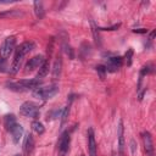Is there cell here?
Listing matches in <instances>:
<instances>
[{
    "label": "cell",
    "mask_w": 156,
    "mask_h": 156,
    "mask_svg": "<svg viewBox=\"0 0 156 156\" xmlns=\"http://www.w3.org/2000/svg\"><path fill=\"white\" fill-rule=\"evenodd\" d=\"M35 48V44L33 41H24L22 44L18 45V48L16 49V52H15V57H13V61L10 66V74H16L20 68L22 67V63H23V60L24 57Z\"/></svg>",
    "instance_id": "obj_1"
},
{
    "label": "cell",
    "mask_w": 156,
    "mask_h": 156,
    "mask_svg": "<svg viewBox=\"0 0 156 156\" xmlns=\"http://www.w3.org/2000/svg\"><path fill=\"white\" fill-rule=\"evenodd\" d=\"M40 85V80L33 78V79H22L20 82H11L7 83L6 87L13 91H27V90H34Z\"/></svg>",
    "instance_id": "obj_2"
},
{
    "label": "cell",
    "mask_w": 156,
    "mask_h": 156,
    "mask_svg": "<svg viewBox=\"0 0 156 156\" xmlns=\"http://www.w3.org/2000/svg\"><path fill=\"white\" fill-rule=\"evenodd\" d=\"M58 93V85L57 84H50L45 87H38L33 90V96L39 100H49L54 98Z\"/></svg>",
    "instance_id": "obj_3"
},
{
    "label": "cell",
    "mask_w": 156,
    "mask_h": 156,
    "mask_svg": "<svg viewBox=\"0 0 156 156\" xmlns=\"http://www.w3.org/2000/svg\"><path fill=\"white\" fill-rule=\"evenodd\" d=\"M20 113L24 117H29V118H38L39 115H40V111H39V107L30 102V101H26L21 105L20 107Z\"/></svg>",
    "instance_id": "obj_4"
},
{
    "label": "cell",
    "mask_w": 156,
    "mask_h": 156,
    "mask_svg": "<svg viewBox=\"0 0 156 156\" xmlns=\"http://www.w3.org/2000/svg\"><path fill=\"white\" fill-rule=\"evenodd\" d=\"M15 46H16V38L15 37H7L4 39L1 46H0V57L2 60L7 58L12 51L15 50Z\"/></svg>",
    "instance_id": "obj_5"
},
{
    "label": "cell",
    "mask_w": 156,
    "mask_h": 156,
    "mask_svg": "<svg viewBox=\"0 0 156 156\" xmlns=\"http://www.w3.org/2000/svg\"><path fill=\"white\" fill-rule=\"evenodd\" d=\"M45 58L43 55H37V56H33L32 58H29L27 61V63L24 65V72L28 73V72H32L37 68H39L43 63H44Z\"/></svg>",
    "instance_id": "obj_6"
},
{
    "label": "cell",
    "mask_w": 156,
    "mask_h": 156,
    "mask_svg": "<svg viewBox=\"0 0 156 156\" xmlns=\"http://www.w3.org/2000/svg\"><path fill=\"white\" fill-rule=\"evenodd\" d=\"M69 143H71V136H69V133L68 132H63L58 139V152H60V156H65L69 149Z\"/></svg>",
    "instance_id": "obj_7"
},
{
    "label": "cell",
    "mask_w": 156,
    "mask_h": 156,
    "mask_svg": "<svg viewBox=\"0 0 156 156\" xmlns=\"http://www.w3.org/2000/svg\"><path fill=\"white\" fill-rule=\"evenodd\" d=\"M143 144H144V150L146 152V156H155L152 138H151L150 132H147V130L143 132Z\"/></svg>",
    "instance_id": "obj_8"
},
{
    "label": "cell",
    "mask_w": 156,
    "mask_h": 156,
    "mask_svg": "<svg viewBox=\"0 0 156 156\" xmlns=\"http://www.w3.org/2000/svg\"><path fill=\"white\" fill-rule=\"evenodd\" d=\"M122 65H123V58L121 56H113L107 58L105 67H106V71L108 72H116L122 67Z\"/></svg>",
    "instance_id": "obj_9"
},
{
    "label": "cell",
    "mask_w": 156,
    "mask_h": 156,
    "mask_svg": "<svg viewBox=\"0 0 156 156\" xmlns=\"http://www.w3.org/2000/svg\"><path fill=\"white\" fill-rule=\"evenodd\" d=\"M117 136H118V154H119V156H124L126 143H124V127H123V121L122 119H119V123H118Z\"/></svg>",
    "instance_id": "obj_10"
},
{
    "label": "cell",
    "mask_w": 156,
    "mask_h": 156,
    "mask_svg": "<svg viewBox=\"0 0 156 156\" xmlns=\"http://www.w3.org/2000/svg\"><path fill=\"white\" fill-rule=\"evenodd\" d=\"M34 145H35V143H34L33 135L32 134H27L26 138H24V140H23V146H22L23 154L24 155H30L32 151H33V149H34Z\"/></svg>",
    "instance_id": "obj_11"
},
{
    "label": "cell",
    "mask_w": 156,
    "mask_h": 156,
    "mask_svg": "<svg viewBox=\"0 0 156 156\" xmlns=\"http://www.w3.org/2000/svg\"><path fill=\"white\" fill-rule=\"evenodd\" d=\"M88 149L90 156H96V143H95V135L93 128L88 129Z\"/></svg>",
    "instance_id": "obj_12"
},
{
    "label": "cell",
    "mask_w": 156,
    "mask_h": 156,
    "mask_svg": "<svg viewBox=\"0 0 156 156\" xmlns=\"http://www.w3.org/2000/svg\"><path fill=\"white\" fill-rule=\"evenodd\" d=\"M10 133H11V136H12V140H13V143L15 144H17L18 141H20V139L22 138V135H23V127L21 126V124H18V123H16L10 130H9Z\"/></svg>",
    "instance_id": "obj_13"
},
{
    "label": "cell",
    "mask_w": 156,
    "mask_h": 156,
    "mask_svg": "<svg viewBox=\"0 0 156 156\" xmlns=\"http://www.w3.org/2000/svg\"><path fill=\"white\" fill-rule=\"evenodd\" d=\"M61 71H62V57L60 55H57L56 60L54 62V67H52V77L55 79H57L61 74Z\"/></svg>",
    "instance_id": "obj_14"
},
{
    "label": "cell",
    "mask_w": 156,
    "mask_h": 156,
    "mask_svg": "<svg viewBox=\"0 0 156 156\" xmlns=\"http://www.w3.org/2000/svg\"><path fill=\"white\" fill-rule=\"evenodd\" d=\"M49 68H50L49 61H48V60H45V61H44V63L38 68V73H37V76H35V79L40 80V79H43L44 77H46V76H48V73H49Z\"/></svg>",
    "instance_id": "obj_15"
},
{
    "label": "cell",
    "mask_w": 156,
    "mask_h": 156,
    "mask_svg": "<svg viewBox=\"0 0 156 156\" xmlns=\"http://www.w3.org/2000/svg\"><path fill=\"white\" fill-rule=\"evenodd\" d=\"M34 13L37 16L38 20H41L44 17V13H45V10H44V5L41 1H34Z\"/></svg>",
    "instance_id": "obj_16"
},
{
    "label": "cell",
    "mask_w": 156,
    "mask_h": 156,
    "mask_svg": "<svg viewBox=\"0 0 156 156\" xmlns=\"http://www.w3.org/2000/svg\"><path fill=\"white\" fill-rule=\"evenodd\" d=\"M16 123H17L16 122V117L13 115H6L4 117V124H5V127H6L7 130H10Z\"/></svg>",
    "instance_id": "obj_17"
},
{
    "label": "cell",
    "mask_w": 156,
    "mask_h": 156,
    "mask_svg": "<svg viewBox=\"0 0 156 156\" xmlns=\"http://www.w3.org/2000/svg\"><path fill=\"white\" fill-rule=\"evenodd\" d=\"M32 129H33L34 133H37V134H39V135H41V134L45 132V128H44L43 123L39 122V121H33V122H32Z\"/></svg>",
    "instance_id": "obj_18"
},
{
    "label": "cell",
    "mask_w": 156,
    "mask_h": 156,
    "mask_svg": "<svg viewBox=\"0 0 156 156\" xmlns=\"http://www.w3.org/2000/svg\"><path fill=\"white\" fill-rule=\"evenodd\" d=\"M69 107H71V102L62 110V113H61V128H63L65 127V124H66V122H67V118H68V113H69Z\"/></svg>",
    "instance_id": "obj_19"
},
{
    "label": "cell",
    "mask_w": 156,
    "mask_h": 156,
    "mask_svg": "<svg viewBox=\"0 0 156 156\" xmlns=\"http://www.w3.org/2000/svg\"><path fill=\"white\" fill-rule=\"evenodd\" d=\"M90 26H91V32L94 35V40L96 44H100V37H99V30H98V26L95 24V22L93 20H90Z\"/></svg>",
    "instance_id": "obj_20"
},
{
    "label": "cell",
    "mask_w": 156,
    "mask_h": 156,
    "mask_svg": "<svg viewBox=\"0 0 156 156\" xmlns=\"http://www.w3.org/2000/svg\"><path fill=\"white\" fill-rule=\"evenodd\" d=\"M95 69H96V73H98V76L100 77V79H105L106 73H107L106 67H105L104 65H98V66L95 67Z\"/></svg>",
    "instance_id": "obj_21"
},
{
    "label": "cell",
    "mask_w": 156,
    "mask_h": 156,
    "mask_svg": "<svg viewBox=\"0 0 156 156\" xmlns=\"http://www.w3.org/2000/svg\"><path fill=\"white\" fill-rule=\"evenodd\" d=\"M62 48H63V50H65V54L68 56V58H71V60H73L74 58V51H73V49H72V46H69L68 44H66V43H63V45H62Z\"/></svg>",
    "instance_id": "obj_22"
},
{
    "label": "cell",
    "mask_w": 156,
    "mask_h": 156,
    "mask_svg": "<svg viewBox=\"0 0 156 156\" xmlns=\"http://www.w3.org/2000/svg\"><path fill=\"white\" fill-rule=\"evenodd\" d=\"M132 57H133V49H128L127 52H126V55H124V58H123V61L126 62L127 66H130L132 65Z\"/></svg>",
    "instance_id": "obj_23"
},
{
    "label": "cell",
    "mask_w": 156,
    "mask_h": 156,
    "mask_svg": "<svg viewBox=\"0 0 156 156\" xmlns=\"http://www.w3.org/2000/svg\"><path fill=\"white\" fill-rule=\"evenodd\" d=\"M18 15H22V13L18 12V11H16V10H10V11L1 12V13H0V18H4V17H11V16H18Z\"/></svg>",
    "instance_id": "obj_24"
},
{
    "label": "cell",
    "mask_w": 156,
    "mask_h": 156,
    "mask_svg": "<svg viewBox=\"0 0 156 156\" xmlns=\"http://www.w3.org/2000/svg\"><path fill=\"white\" fill-rule=\"evenodd\" d=\"M151 65H145V66H143L141 67V69H140V77H144L145 74H149L150 72H151Z\"/></svg>",
    "instance_id": "obj_25"
},
{
    "label": "cell",
    "mask_w": 156,
    "mask_h": 156,
    "mask_svg": "<svg viewBox=\"0 0 156 156\" xmlns=\"http://www.w3.org/2000/svg\"><path fill=\"white\" fill-rule=\"evenodd\" d=\"M119 23H117V24H113L112 27H107V28H100V27H98V30H116V29H118L119 28Z\"/></svg>",
    "instance_id": "obj_26"
},
{
    "label": "cell",
    "mask_w": 156,
    "mask_h": 156,
    "mask_svg": "<svg viewBox=\"0 0 156 156\" xmlns=\"http://www.w3.org/2000/svg\"><path fill=\"white\" fill-rule=\"evenodd\" d=\"M135 147H136V145H135V140H134V139H132V140H130V149H132V154H135Z\"/></svg>",
    "instance_id": "obj_27"
},
{
    "label": "cell",
    "mask_w": 156,
    "mask_h": 156,
    "mask_svg": "<svg viewBox=\"0 0 156 156\" xmlns=\"http://www.w3.org/2000/svg\"><path fill=\"white\" fill-rule=\"evenodd\" d=\"M133 32H134V33H147V30H146V29H144V28H139V29H134Z\"/></svg>",
    "instance_id": "obj_28"
},
{
    "label": "cell",
    "mask_w": 156,
    "mask_h": 156,
    "mask_svg": "<svg viewBox=\"0 0 156 156\" xmlns=\"http://www.w3.org/2000/svg\"><path fill=\"white\" fill-rule=\"evenodd\" d=\"M154 37H155V30H152V32H151V33L149 34V40L151 41V40L154 39Z\"/></svg>",
    "instance_id": "obj_29"
},
{
    "label": "cell",
    "mask_w": 156,
    "mask_h": 156,
    "mask_svg": "<svg viewBox=\"0 0 156 156\" xmlns=\"http://www.w3.org/2000/svg\"><path fill=\"white\" fill-rule=\"evenodd\" d=\"M112 156H117V155H116V154H115V152H113V154H112Z\"/></svg>",
    "instance_id": "obj_30"
},
{
    "label": "cell",
    "mask_w": 156,
    "mask_h": 156,
    "mask_svg": "<svg viewBox=\"0 0 156 156\" xmlns=\"http://www.w3.org/2000/svg\"><path fill=\"white\" fill-rule=\"evenodd\" d=\"M17 156H20V155H17Z\"/></svg>",
    "instance_id": "obj_31"
}]
</instances>
